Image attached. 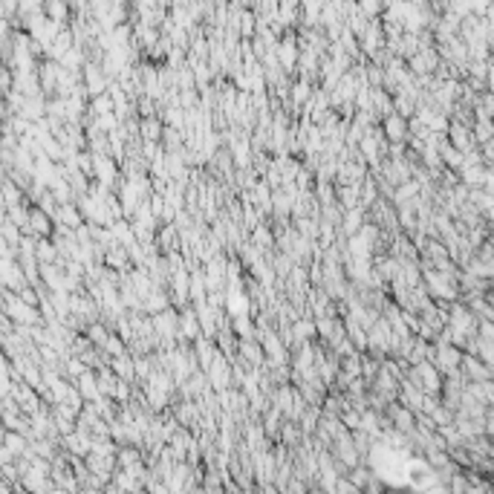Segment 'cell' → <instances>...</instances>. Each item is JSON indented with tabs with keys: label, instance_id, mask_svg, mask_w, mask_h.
<instances>
[{
	"label": "cell",
	"instance_id": "6da1fadb",
	"mask_svg": "<svg viewBox=\"0 0 494 494\" xmlns=\"http://www.w3.org/2000/svg\"><path fill=\"white\" fill-rule=\"evenodd\" d=\"M379 133H382V136H387L390 142H402V136L408 133V122H405V116H402V113H387Z\"/></svg>",
	"mask_w": 494,
	"mask_h": 494
}]
</instances>
